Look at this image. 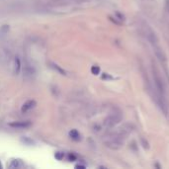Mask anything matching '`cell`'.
<instances>
[{"instance_id":"obj_1","label":"cell","mask_w":169,"mask_h":169,"mask_svg":"<svg viewBox=\"0 0 169 169\" xmlns=\"http://www.w3.org/2000/svg\"><path fill=\"white\" fill-rule=\"evenodd\" d=\"M124 137H125L124 131L119 132V134H115V135L108 137L107 140L104 142L105 146L114 150L120 149L124 146Z\"/></svg>"},{"instance_id":"obj_2","label":"cell","mask_w":169,"mask_h":169,"mask_svg":"<svg viewBox=\"0 0 169 169\" xmlns=\"http://www.w3.org/2000/svg\"><path fill=\"white\" fill-rule=\"evenodd\" d=\"M123 117L120 113H114L110 116H108L104 121V126L106 128H113L114 126H116L122 121Z\"/></svg>"},{"instance_id":"obj_3","label":"cell","mask_w":169,"mask_h":169,"mask_svg":"<svg viewBox=\"0 0 169 169\" xmlns=\"http://www.w3.org/2000/svg\"><path fill=\"white\" fill-rule=\"evenodd\" d=\"M153 80H154V84H155L156 88H157L158 92L161 95H164V93H165L164 83H163V81H162L160 75L157 73V71H154V70H153Z\"/></svg>"},{"instance_id":"obj_4","label":"cell","mask_w":169,"mask_h":169,"mask_svg":"<svg viewBox=\"0 0 169 169\" xmlns=\"http://www.w3.org/2000/svg\"><path fill=\"white\" fill-rule=\"evenodd\" d=\"M32 126V122L30 121H15L9 123V127L13 129H28Z\"/></svg>"},{"instance_id":"obj_5","label":"cell","mask_w":169,"mask_h":169,"mask_svg":"<svg viewBox=\"0 0 169 169\" xmlns=\"http://www.w3.org/2000/svg\"><path fill=\"white\" fill-rule=\"evenodd\" d=\"M36 105H37V102H36L35 100H28L23 104V106L21 108V112L23 114H26L27 112L33 110L36 107Z\"/></svg>"},{"instance_id":"obj_6","label":"cell","mask_w":169,"mask_h":169,"mask_svg":"<svg viewBox=\"0 0 169 169\" xmlns=\"http://www.w3.org/2000/svg\"><path fill=\"white\" fill-rule=\"evenodd\" d=\"M50 66L53 69V70H56L57 72H58V73L60 74V75H67V72H66L62 66H59L57 63H56V62H50Z\"/></svg>"},{"instance_id":"obj_7","label":"cell","mask_w":169,"mask_h":169,"mask_svg":"<svg viewBox=\"0 0 169 169\" xmlns=\"http://www.w3.org/2000/svg\"><path fill=\"white\" fill-rule=\"evenodd\" d=\"M21 60L19 58V57H16L14 59V67H13V72L14 74L19 75L21 72Z\"/></svg>"},{"instance_id":"obj_8","label":"cell","mask_w":169,"mask_h":169,"mask_svg":"<svg viewBox=\"0 0 169 169\" xmlns=\"http://www.w3.org/2000/svg\"><path fill=\"white\" fill-rule=\"evenodd\" d=\"M9 30H10V26L6 25V24L0 27V38H5L8 35Z\"/></svg>"},{"instance_id":"obj_9","label":"cell","mask_w":169,"mask_h":169,"mask_svg":"<svg viewBox=\"0 0 169 169\" xmlns=\"http://www.w3.org/2000/svg\"><path fill=\"white\" fill-rule=\"evenodd\" d=\"M69 137L71 140H73L75 142H78V141H80V134H79V132H78L77 130H71L69 132Z\"/></svg>"},{"instance_id":"obj_10","label":"cell","mask_w":169,"mask_h":169,"mask_svg":"<svg viewBox=\"0 0 169 169\" xmlns=\"http://www.w3.org/2000/svg\"><path fill=\"white\" fill-rule=\"evenodd\" d=\"M21 142L26 144V146H34V144L36 143L35 141H33L31 137H21Z\"/></svg>"},{"instance_id":"obj_11","label":"cell","mask_w":169,"mask_h":169,"mask_svg":"<svg viewBox=\"0 0 169 169\" xmlns=\"http://www.w3.org/2000/svg\"><path fill=\"white\" fill-rule=\"evenodd\" d=\"M100 71H101V69L98 65H93L91 67V73L94 75H98L100 73Z\"/></svg>"},{"instance_id":"obj_12","label":"cell","mask_w":169,"mask_h":169,"mask_svg":"<svg viewBox=\"0 0 169 169\" xmlns=\"http://www.w3.org/2000/svg\"><path fill=\"white\" fill-rule=\"evenodd\" d=\"M20 166V160L19 159H13L11 161L10 168H18Z\"/></svg>"},{"instance_id":"obj_13","label":"cell","mask_w":169,"mask_h":169,"mask_svg":"<svg viewBox=\"0 0 169 169\" xmlns=\"http://www.w3.org/2000/svg\"><path fill=\"white\" fill-rule=\"evenodd\" d=\"M109 20L112 21L114 24H116V25H118V26H121V25H122V21H120V20L118 19V18H116V17L109 16Z\"/></svg>"},{"instance_id":"obj_14","label":"cell","mask_w":169,"mask_h":169,"mask_svg":"<svg viewBox=\"0 0 169 169\" xmlns=\"http://www.w3.org/2000/svg\"><path fill=\"white\" fill-rule=\"evenodd\" d=\"M55 157L57 159V160H62L63 159V157H64V153L63 152H56V154H55Z\"/></svg>"},{"instance_id":"obj_15","label":"cell","mask_w":169,"mask_h":169,"mask_svg":"<svg viewBox=\"0 0 169 169\" xmlns=\"http://www.w3.org/2000/svg\"><path fill=\"white\" fill-rule=\"evenodd\" d=\"M115 17L118 18L120 21H125V16L122 13H120V12H116V13H115Z\"/></svg>"},{"instance_id":"obj_16","label":"cell","mask_w":169,"mask_h":169,"mask_svg":"<svg viewBox=\"0 0 169 169\" xmlns=\"http://www.w3.org/2000/svg\"><path fill=\"white\" fill-rule=\"evenodd\" d=\"M102 79H113V77L108 73H103V75H102Z\"/></svg>"},{"instance_id":"obj_17","label":"cell","mask_w":169,"mask_h":169,"mask_svg":"<svg viewBox=\"0 0 169 169\" xmlns=\"http://www.w3.org/2000/svg\"><path fill=\"white\" fill-rule=\"evenodd\" d=\"M68 159L69 160H75L76 159V156L73 153H69L68 154Z\"/></svg>"},{"instance_id":"obj_18","label":"cell","mask_w":169,"mask_h":169,"mask_svg":"<svg viewBox=\"0 0 169 169\" xmlns=\"http://www.w3.org/2000/svg\"><path fill=\"white\" fill-rule=\"evenodd\" d=\"M75 168H85V166H84V165H79V164H77V165H75Z\"/></svg>"},{"instance_id":"obj_19","label":"cell","mask_w":169,"mask_h":169,"mask_svg":"<svg viewBox=\"0 0 169 169\" xmlns=\"http://www.w3.org/2000/svg\"><path fill=\"white\" fill-rule=\"evenodd\" d=\"M3 167H2V164H1V162H0V169H2Z\"/></svg>"}]
</instances>
